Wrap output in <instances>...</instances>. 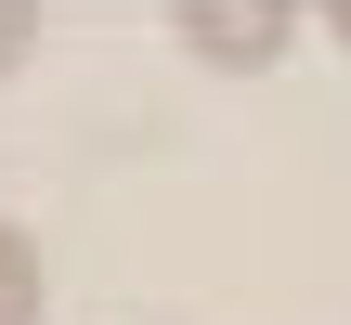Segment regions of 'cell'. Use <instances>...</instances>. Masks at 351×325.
<instances>
[{
	"label": "cell",
	"instance_id": "obj_3",
	"mask_svg": "<svg viewBox=\"0 0 351 325\" xmlns=\"http://www.w3.org/2000/svg\"><path fill=\"white\" fill-rule=\"evenodd\" d=\"M39 39H52V13H39V0H0V78H26Z\"/></svg>",
	"mask_w": 351,
	"mask_h": 325
},
{
	"label": "cell",
	"instance_id": "obj_4",
	"mask_svg": "<svg viewBox=\"0 0 351 325\" xmlns=\"http://www.w3.org/2000/svg\"><path fill=\"white\" fill-rule=\"evenodd\" d=\"M313 26H326V39H339V52H351V0H313Z\"/></svg>",
	"mask_w": 351,
	"mask_h": 325
},
{
	"label": "cell",
	"instance_id": "obj_2",
	"mask_svg": "<svg viewBox=\"0 0 351 325\" xmlns=\"http://www.w3.org/2000/svg\"><path fill=\"white\" fill-rule=\"evenodd\" d=\"M39 313H52V274H39V248L0 221V325H39Z\"/></svg>",
	"mask_w": 351,
	"mask_h": 325
},
{
	"label": "cell",
	"instance_id": "obj_1",
	"mask_svg": "<svg viewBox=\"0 0 351 325\" xmlns=\"http://www.w3.org/2000/svg\"><path fill=\"white\" fill-rule=\"evenodd\" d=\"M300 26H313V0H169V39H182L195 65H234V78L287 65Z\"/></svg>",
	"mask_w": 351,
	"mask_h": 325
}]
</instances>
